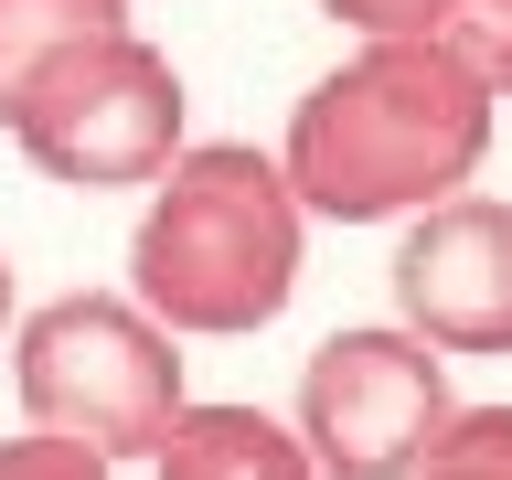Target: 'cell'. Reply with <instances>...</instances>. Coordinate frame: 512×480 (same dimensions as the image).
Instances as JSON below:
<instances>
[{"mask_svg": "<svg viewBox=\"0 0 512 480\" xmlns=\"http://www.w3.org/2000/svg\"><path fill=\"white\" fill-rule=\"evenodd\" d=\"M11 395H22L32 438H64L86 459H160L182 395V352L139 299H107V288H64L43 310H22L11 331Z\"/></svg>", "mask_w": 512, "mask_h": 480, "instance_id": "obj_3", "label": "cell"}, {"mask_svg": "<svg viewBox=\"0 0 512 480\" xmlns=\"http://www.w3.org/2000/svg\"><path fill=\"white\" fill-rule=\"evenodd\" d=\"M96 32H128V0H0V118L54 54H75Z\"/></svg>", "mask_w": 512, "mask_h": 480, "instance_id": "obj_8", "label": "cell"}, {"mask_svg": "<svg viewBox=\"0 0 512 480\" xmlns=\"http://www.w3.org/2000/svg\"><path fill=\"white\" fill-rule=\"evenodd\" d=\"M11 139L43 182L64 192H128V182H160L182 160V75L160 43L139 32H96L75 54H54L11 96Z\"/></svg>", "mask_w": 512, "mask_h": 480, "instance_id": "obj_4", "label": "cell"}, {"mask_svg": "<svg viewBox=\"0 0 512 480\" xmlns=\"http://www.w3.org/2000/svg\"><path fill=\"white\" fill-rule=\"evenodd\" d=\"M480 150H491V96L438 43H363L352 64H331L299 96L278 171L299 192V214L416 224L438 203H459Z\"/></svg>", "mask_w": 512, "mask_h": 480, "instance_id": "obj_1", "label": "cell"}, {"mask_svg": "<svg viewBox=\"0 0 512 480\" xmlns=\"http://www.w3.org/2000/svg\"><path fill=\"white\" fill-rule=\"evenodd\" d=\"M0 331H11V256H0Z\"/></svg>", "mask_w": 512, "mask_h": 480, "instance_id": "obj_13", "label": "cell"}, {"mask_svg": "<svg viewBox=\"0 0 512 480\" xmlns=\"http://www.w3.org/2000/svg\"><path fill=\"white\" fill-rule=\"evenodd\" d=\"M299 192L267 150L246 139H203L150 182L139 235H128V299L171 331V342H235L267 331L299 288Z\"/></svg>", "mask_w": 512, "mask_h": 480, "instance_id": "obj_2", "label": "cell"}, {"mask_svg": "<svg viewBox=\"0 0 512 480\" xmlns=\"http://www.w3.org/2000/svg\"><path fill=\"white\" fill-rule=\"evenodd\" d=\"M0 480H107V459H86L64 438H0Z\"/></svg>", "mask_w": 512, "mask_h": 480, "instance_id": "obj_11", "label": "cell"}, {"mask_svg": "<svg viewBox=\"0 0 512 480\" xmlns=\"http://www.w3.org/2000/svg\"><path fill=\"white\" fill-rule=\"evenodd\" d=\"M395 331L448 352H512V203L459 192L395 246Z\"/></svg>", "mask_w": 512, "mask_h": 480, "instance_id": "obj_6", "label": "cell"}, {"mask_svg": "<svg viewBox=\"0 0 512 480\" xmlns=\"http://www.w3.org/2000/svg\"><path fill=\"white\" fill-rule=\"evenodd\" d=\"M448 363L427 342H406L395 320L374 331H331L310 352V374H299V459L310 480H416L427 470V448L448 438Z\"/></svg>", "mask_w": 512, "mask_h": 480, "instance_id": "obj_5", "label": "cell"}, {"mask_svg": "<svg viewBox=\"0 0 512 480\" xmlns=\"http://www.w3.org/2000/svg\"><path fill=\"white\" fill-rule=\"evenodd\" d=\"M331 22H352L363 43H427V11L438 0H320Z\"/></svg>", "mask_w": 512, "mask_h": 480, "instance_id": "obj_12", "label": "cell"}, {"mask_svg": "<svg viewBox=\"0 0 512 480\" xmlns=\"http://www.w3.org/2000/svg\"><path fill=\"white\" fill-rule=\"evenodd\" d=\"M427 43H438L491 107L512 96V0H438V11H427Z\"/></svg>", "mask_w": 512, "mask_h": 480, "instance_id": "obj_9", "label": "cell"}, {"mask_svg": "<svg viewBox=\"0 0 512 480\" xmlns=\"http://www.w3.org/2000/svg\"><path fill=\"white\" fill-rule=\"evenodd\" d=\"M416 480H512V406H459Z\"/></svg>", "mask_w": 512, "mask_h": 480, "instance_id": "obj_10", "label": "cell"}, {"mask_svg": "<svg viewBox=\"0 0 512 480\" xmlns=\"http://www.w3.org/2000/svg\"><path fill=\"white\" fill-rule=\"evenodd\" d=\"M160 480H310V459L267 406H182L160 438Z\"/></svg>", "mask_w": 512, "mask_h": 480, "instance_id": "obj_7", "label": "cell"}]
</instances>
